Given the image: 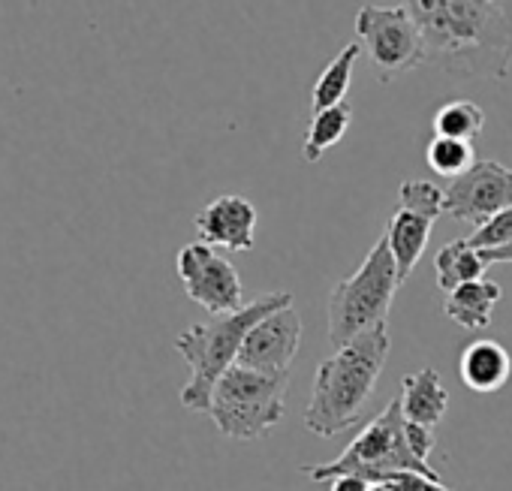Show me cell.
I'll return each instance as SVG.
<instances>
[{
    "label": "cell",
    "instance_id": "8992f818",
    "mask_svg": "<svg viewBox=\"0 0 512 491\" xmlns=\"http://www.w3.org/2000/svg\"><path fill=\"white\" fill-rule=\"evenodd\" d=\"M389 470H416L425 476H437L431 470V464L419 461L413 455V449L407 446L404 437V413H401V401H389L353 440L350 446L326 464H305L302 473L311 482H332L341 473H359L365 479H377Z\"/></svg>",
    "mask_w": 512,
    "mask_h": 491
},
{
    "label": "cell",
    "instance_id": "4316f807",
    "mask_svg": "<svg viewBox=\"0 0 512 491\" xmlns=\"http://www.w3.org/2000/svg\"><path fill=\"white\" fill-rule=\"evenodd\" d=\"M368 491H392V488H389V485H386V482H383V479H374V482H371V488H368Z\"/></svg>",
    "mask_w": 512,
    "mask_h": 491
},
{
    "label": "cell",
    "instance_id": "cb8c5ba5",
    "mask_svg": "<svg viewBox=\"0 0 512 491\" xmlns=\"http://www.w3.org/2000/svg\"><path fill=\"white\" fill-rule=\"evenodd\" d=\"M404 437H407V446L413 449V455H416L419 461L428 464V458H431V452H434V443H437L434 428H431V425H419V422H407V419H404Z\"/></svg>",
    "mask_w": 512,
    "mask_h": 491
},
{
    "label": "cell",
    "instance_id": "9c48e42d",
    "mask_svg": "<svg viewBox=\"0 0 512 491\" xmlns=\"http://www.w3.org/2000/svg\"><path fill=\"white\" fill-rule=\"evenodd\" d=\"M443 190V214L479 226L512 205V169L497 160H476L464 175L452 178Z\"/></svg>",
    "mask_w": 512,
    "mask_h": 491
},
{
    "label": "cell",
    "instance_id": "ffe728a7",
    "mask_svg": "<svg viewBox=\"0 0 512 491\" xmlns=\"http://www.w3.org/2000/svg\"><path fill=\"white\" fill-rule=\"evenodd\" d=\"M425 163L443 175V178H458L464 175L473 163H476V151L473 142H461V139H446V136H431L428 148H425Z\"/></svg>",
    "mask_w": 512,
    "mask_h": 491
},
{
    "label": "cell",
    "instance_id": "3957f363",
    "mask_svg": "<svg viewBox=\"0 0 512 491\" xmlns=\"http://www.w3.org/2000/svg\"><path fill=\"white\" fill-rule=\"evenodd\" d=\"M293 305V293H263L235 314H223L211 323H193L175 338L178 356L190 365V380L181 389V404L193 413H208L217 380L238 362V350L247 332L263 317Z\"/></svg>",
    "mask_w": 512,
    "mask_h": 491
},
{
    "label": "cell",
    "instance_id": "d6986e66",
    "mask_svg": "<svg viewBox=\"0 0 512 491\" xmlns=\"http://www.w3.org/2000/svg\"><path fill=\"white\" fill-rule=\"evenodd\" d=\"M431 130L434 136L476 142L485 130V112L473 100H449L434 112Z\"/></svg>",
    "mask_w": 512,
    "mask_h": 491
},
{
    "label": "cell",
    "instance_id": "7a4b0ae2",
    "mask_svg": "<svg viewBox=\"0 0 512 491\" xmlns=\"http://www.w3.org/2000/svg\"><path fill=\"white\" fill-rule=\"evenodd\" d=\"M392 350L389 326L380 323L320 362L305 407V428L317 437H338L362 419Z\"/></svg>",
    "mask_w": 512,
    "mask_h": 491
},
{
    "label": "cell",
    "instance_id": "277c9868",
    "mask_svg": "<svg viewBox=\"0 0 512 491\" xmlns=\"http://www.w3.org/2000/svg\"><path fill=\"white\" fill-rule=\"evenodd\" d=\"M401 287L395 257L380 235L365 263L329 293V344L338 350L356 335L386 323L395 293Z\"/></svg>",
    "mask_w": 512,
    "mask_h": 491
},
{
    "label": "cell",
    "instance_id": "484cf974",
    "mask_svg": "<svg viewBox=\"0 0 512 491\" xmlns=\"http://www.w3.org/2000/svg\"><path fill=\"white\" fill-rule=\"evenodd\" d=\"M482 254V260L488 263V266H494V263H512V241L506 244V248H497V251H479Z\"/></svg>",
    "mask_w": 512,
    "mask_h": 491
},
{
    "label": "cell",
    "instance_id": "9a60e30c",
    "mask_svg": "<svg viewBox=\"0 0 512 491\" xmlns=\"http://www.w3.org/2000/svg\"><path fill=\"white\" fill-rule=\"evenodd\" d=\"M500 296H503L500 284L479 278V281L461 284L458 290L446 293L443 314L467 332H485L491 326V317H494Z\"/></svg>",
    "mask_w": 512,
    "mask_h": 491
},
{
    "label": "cell",
    "instance_id": "ac0fdd59",
    "mask_svg": "<svg viewBox=\"0 0 512 491\" xmlns=\"http://www.w3.org/2000/svg\"><path fill=\"white\" fill-rule=\"evenodd\" d=\"M359 55H362V46L350 43V46H344V49L329 61V67L320 73V79H317V85H314V91H311V109H314V112L329 109V106H338V103L347 100Z\"/></svg>",
    "mask_w": 512,
    "mask_h": 491
},
{
    "label": "cell",
    "instance_id": "52a82bcc",
    "mask_svg": "<svg viewBox=\"0 0 512 491\" xmlns=\"http://www.w3.org/2000/svg\"><path fill=\"white\" fill-rule=\"evenodd\" d=\"M353 28H356V37L365 43L374 76L383 85L407 76L410 70L428 61L422 31L404 4L398 7L368 4L356 13Z\"/></svg>",
    "mask_w": 512,
    "mask_h": 491
},
{
    "label": "cell",
    "instance_id": "603a6c76",
    "mask_svg": "<svg viewBox=\"0 0 512 491\" xmlns=\"http://www.w3.org/2000/svg\"><path fill=\"white\" fill-rule=\"evenodd\" d=\"M377 479H383L392 491H452L440 482V476H425L416 470H389Z\"/></svg>",
    "mask_w": 512,
    "mask_h": 491
},
{
    "label": "cell",
    "instance_id": "5b68a950",
    "mask_svg": "<svg viewBox=\"0 0 512 491\" xmlns=\"http://www.w3.org/2000/svg\"><path fill=\"white\" fill-rule=\"evenodd\" d=\"M290 374H260L232 365L214 386L208 416L223 437L260 440L284 419Z\"/></svg>",
    "mask_w": 512,
    "mask_h": 491
},
{
    "label": "cell",
    "instance_id": "6da1fadb",
    "mask_svg": "<svg viewBox=\"0 0 512 491\" xmlns=\"http://www.w3.org/2000/svg\"><path fill=\"white\" fill-rule=\"evenodd\" d=\"M425 40V64L452 79H506L512 0H404Z\"/></svg>",
    "mask_w": 512,
    "mask_h": 491
},
{
    "label": "cell",
    "instance_id": "2e32d148",
    "mask_svg": "<svg viewBox=\"0 0 512 491\" xmlns=\"http://www.w3.org/2000/svg\"><path fill=\"white\" fill-rule=\"evenodd\" d=\"M485 269H488V263L482 260V254L473 248L467 238H455V241L443 244V248L437 251V257H434L437 287L443 293H452L461 284L485 278Z\"/></svg>",
    "mask_w": 512,
    "mask_h": 491
},
{
    "label": "cell",
    "instance_id": "5bb4252c",
    "mask_svg": "<svg viewBox=\"0 0 512 491\" xmlns=\"http://www.w3.org/2000/svg\"><path fill=\"white\" fill-rule=\"evenodd\" d=\"M398 401L407 422L437 428V422H443L449 410V389L434 368H419L416 374L404 377Z\"/></svg>",
    "mask_w": 512,
    "mask_h": 491
},
{
    "label": "cell",
    "instance_id": "8fae6325",
    "mask_svg": "<svg viewBox=\"0 0 512 491\" xmlns=\"http://www.w3.org/2000/svg\"><path fill=\"white\" fill-rule=\"evenodd\" d=\"M256 205L238 193H223L199 208L196 214V232L199 241L211 248H223L232 254H244L256 248Z\"/></svg>",
    "mask_w": 512,
    "mask_h": 491
},
{
    "label": "cell",
    "instance_id": "44dd1931",
    "mask_svg": "<svg viewBox=\"0 0 512 491\" xmlns=\"http://www.w3.org/2000/svg\"><path fill=\"white\" fill-rule=\"evenodd\" d=\"M398 202L407 211H416V214L437 220L443 214V205H446V190L437 187L434 181H425V178H407L398 187Z\"/></svg>",
    "mask_w": 512,
    "mask_h": 491
},
{
    "label": "cell",
    "instance_id": "e0dca14e",
    "mask_svg": "<svg viewBox=\"0 0 512 491\" xmlns=\"http://www.w3.org/2000/svg\"><path fill=\"white\" fill-rule=\"evenodd\" d=\"M353 124V106L344 100L338 106H329V109H320L311 115V124L305 130V142H302V157L305 163H317L326 157L329 148H335L347 130Z\"/></svg>",
    "mask_w": 512,
    "mask_h": 491
},
{
    "label": "cell",
    "instance_id": "ba28073f",
    "mask_svg": "<svg viewBox=\"0 0 512 491\" xmlns=\"http://www.w3.org/2000/svg\"><path fill=\"white\" fill-rule=\"evenodd\" d=\"M175 272L184 284V293L214 317L235 314L247 305L238 269L205 241L184 244L175 257Z\"/></svg>",
    "mask_w": 512,
    "mask_h": 491
},
{
    "label": "cell",
    "instance_id": "d4e9b609",
    "mask_svg": "<svg viewBox=\"0 0 512 491\" xmlns=\"http://www.w3.org/2000/svg\"><path fill=\"white\" fill-rule=\"evenodd\" d=\"M371 479L359 476V473H341L329 482V491H368Z\"/></svg>",
    "mask_w": 512,
    "mask_h": 491
},
{
    "label": "cell",
    "instance_id": "7402d4cb",
    "mask_svg": "<svg viewBox=\"0 0 512 491\" xmlns=\"http://www.w3.org/2000/svg\"><path fill=\"white\" fill-rule=\"evenodd\" d=\"M476 251H497V248H506L512 241V205L497 211L494 217H488L485 223H479L473 229V235L467 238Z\"/></svg>",
    "mask_w": 512,
    "mask_h": 491
},
{
    "label": "cell",
    "instance_id": "7c38bea8",
    "mask_svg": "<svg viewBox=\"0 0 512 491\" xmlns=\"http://www.w3.org/2000/svg\"><path fill=\"white\" fill-rule=\"evenodd\" d=\"M458 377L476 395L500 392L512 377V356L497 341H488V338L473 341L464 347V353L458 359Z\"/></svg>",
    "mask_w": 512,
    "mask_h": 491
},
{
    "label": "cell",
    "instance_id": "30bf717a",
    "mask_svg": "<svg viewBox=\"0 0 512 491\" xmlns=\"http://www.w3.org/2000/svg\"><path fill=\"white\" fill-rule=\"evenodd\" d=\"M299 347H302V317L293 305H287L263 317L247 332L235 365L260 374H290Z\"/></svg>",
    "mask_w": 512,
    "mask_h": 491
},
{
    "label": "cell",
    "instance_id": "4fadbf2b",
    "mask_svg": "<svg viewBox=\"0 0 512 491\" xmlns=\"http://www.w3.org/2000/svg\"><path fill=\"white\" fill-rule=\"evenodd\" d=\"M431 226L434 220L425 217V214H416V211H407V208H398L392 214V220L386 223V244L395 257V266H398V278L401 284L413 275V269L419 266L425 248H428V238H431Z\"/></svg>",
    "mask_w": 512,
    "mask_h": 491
}]
</instances>
